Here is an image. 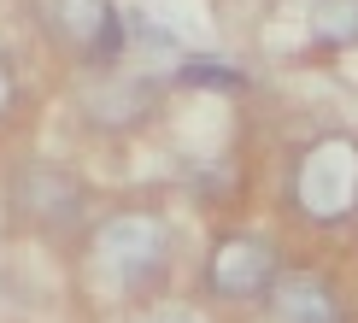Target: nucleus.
Here are the masks:
<instances>
[{"label":"nucleus","instance_id":"nucleus-2","mask_svg":"<svg viewBox=\"0 0 358 323\" xmlns=\"http://www.w3.org/2000/svg\"><path fill=\"white\" fill-rule=\"evenodd\" d=\"M294 206L311 224H341L358 212V141L352 136H323L311 141L294 165Z\"/></svg>","mask_w":358,"mask_h":323},{"label":"nucleus","instance_id":"nucleus-9","mask_svg":"<svg viewBox=\"0 0 358 323\" xmlns=\"http://www.w3.org/2000/svg\"><path fill=\"white\" fill-rule=\"evenodd\" d=\"M182 77H194V82H223V88H235V82H241L235 71H223V65H188Z\"/></svg>","mask_w":358,"mask_h":323},{"label":"nucleus","instance_id":"nucleus-11","mask_svg":"<svg viewBox=\"0 0 358 323\" xmlns=\"http://www.w3.org/2000/svg\"><path fill=\"white\" fill-rule=\"evenodd\" d=\"M141 323H200V317H188V312H159V317H141Z\"/></svg>","mask_w":358,"mask_h":323},{"label":"nucleus","instance_id":"nucleus-8","mask_svg":"<svg viewBox=\"0 0 358 323\" xmlns=\"http://www.w3.org/2000/svg\"><path fill=\"white\" fill-rule=\"evenodd\" d=\"M311 29L323 41H352L358 36V0H311Z\"/></svg>","mask_w":358,"mask_h":323},{"label":"nucleus","instance_id":"nucleus-10","mask_svg":"<svg viewBox=\"0 0 358 323\" xmlns=\"http://www.w3.org/2000/svg\"><path fill=\"white\" fill-rule=\"evenodd\" d=\"M12 106H18V77H12V65L0 59V117H6Z\"/></svg>","mask_w":358,"mask_h":323},{"label":"nucleus","instance_id":"nucleus-5","mask_svg":"<svg viewBox=\"0 0 358 323\" xmlns=\"http://www.w3.org/2000/svg\"><path fill=\"white\" fill-rule=\"evenodd\" d=\"M36 18L71 59L100 65L124 48V18H117L112 0H36Z\"/></svg>","mask_w":358,"mask_h":323},{"label":"nucleus","instance_id":"nucleus-6","mask_svg":"<svg viewBox=\"0 0 358 323\" xmlns=\"http://www.w3.org/2000/svg\"><path fill=\"white\" fill-rule=\"evenodd\" d=\"M83 117L100 129H136L153 117V82L124 77V71H106L83 88Z\"/></svg>","mask_w":358,"mask_h":323},{"label":"nucleus","instance_id":"nucleus-1","mask_svg":"<svg viewBox=\"0 0 358 323\" xmlns=\"http://www.w3.org/2000/svg\"><path fill=\"white\" fill-rule=\"evenodd\" d=\"M171 259V224L147 206H129V212H112L106 224L88 235V276L106 294H136L147 288Z\"/></svg>","mask_w":358,"mask_h":323},{"label":"nucleus","instance_id":"nucleus-4","mask_svg":"<svg viewBox=\"0 0 358 323\" xmlns=\"http://www.w3.org/2000/svg\"><path fill=\"white\" fill-rule=\"evenodd\" d=\"M276 276H282V259L271 235H223L206 253V288L217 300H271Z\"/></svg>","mask_w":358,"mask_h":323},{"label":"nucleus","instance_id":"nucleus-7","mask_svg":"<svg viewBox=\"0 0 358 323\" xmlns=\"http://www.w3.org/2000/svg\"><path fill=\"white\" fill-rule=\"evenodd\" d=\"M271 317H276V323H347V317H341L335 288L323 282V276H311V271L276 276V288H271Z\"/></svg>","mask_w":358,"mask_h":323},{"label":"nucleus","instance_id":"nucleus-3","mask_svg":"<svg viewBox=\"0 0 358 323\" xmlns=\"http://www.w3.org/2000/svg\"><path fill=\"white\" fill-rule=\"evenodd\" d=\"M12 212L24 229L41 235H71L88 212V188L65 165H24L12 176Z\"/></svg>","mask_w":358,"mask_h":323}]
</instances>
